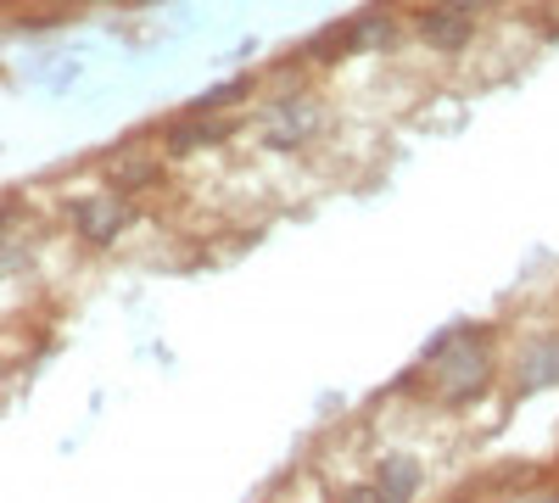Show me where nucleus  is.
Segmentation results:
<instances>
[{
	"mask_svg": "<svg viewBox=\"0 0 559 503\" xmlns=\"http://www.w3.org/2000/svg\"><path fill=\"white\" fill-rule=\"evenodd\" d=\"M431 381L442 386L448 403H464L471 392L487 386V358L481 352H442V358H431Z\"/></svg>",
	"mask_w": 559,
	"mask_h": 503,
	"instance_id": "nucleus-2",
	"label": "nucleus"
},
{
	"mask_svg": "<svg viewBox=\"0 0 559 503\" xmlns=\"http://www.w3.org/2000/svg\"><path fill=\"white\" fill-rule=\"evenodd\" d=\"M419 34H426L437 51H459V45H471V12L453 7V0H442L437 12L419 17Z\"/></svg>",
	"mask_w": 559,
	"mask_h": 503,
	"instance_id": "nucleus-3",
	"label": "nucleus"
},
{
	"mask_svg": "<svg viewBox=\"0 0 559 503\" xmlns=\"http://www.w3.org/2000/svg\"><path fill=\"white\" fill-rule=\"evenodd\" d=\"M73 230L84 236V241H118V230L129 224V207L112 196V191H96V196H79L73 207Z\"/></svg>",
	"mask_w": 559,
	"mask_h": 503,
	"instance_id": "nucleus-1",
	"label": "nucleus"
},
{
	"mask_svg": "<svg viewBox=\"0 0 559 503\" xmlns=\"http://www.w3.org/2000/svg\"><path fill=\"white\" fill-rule=\"evenodd\" d=\"M453 7H464V12H471V7H492V0H453Z\"/></svg>",
	"mask_w": 559,
	"mask_h": 503,
	"instance_id": "nucleus-4",
	"label": "nucleus"
}]
</instances>
